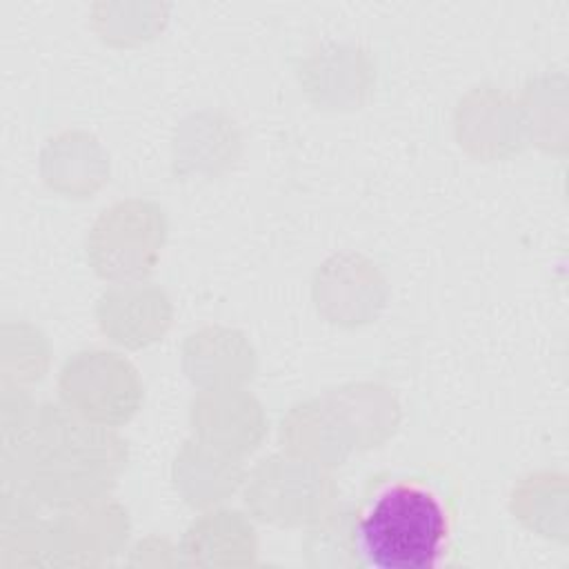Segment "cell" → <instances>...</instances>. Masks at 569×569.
Here are the masks:
<instances>
[{
    "mask_svg": "<svg viewBox=\"0 0 569 569\" xmlns=\"http://www.w3.org/2000/svg\"><path fill=\"white\" fill-rule=\"evenodd\" d=\"M456 507L442 485L425 476H378L349 527V551L373 569H433L445 562Z\"/></svg>",
    "mask_w": 569,
    "mask_h": 569,
    "instance_id": "1",
    "label": "cell"
}]
</instances>
